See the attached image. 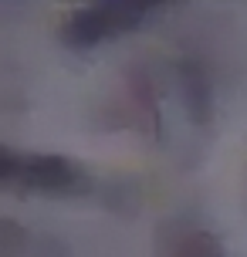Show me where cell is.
<instances>
[{
    "label": "cell",
    "mask_w": 247,
    "mask_h": 257,
    "mask_svg": "<svg viewBox=\"0 0 247 257\" xmlns=\"http://www.w3.org/2000/svg\"><path fill=\"white\" fill-rule=\"evenodd\" d=\"M156 4H139V0H105V4H88L68 17L61 38L75 48H91L108 38H118L132 27H139L149 17Z\"/></svg>",
    "instance_id": "obj_1"
},
{
    "label": "cell",
    "mask_w": 247,
    "mask_h": 257,
    "mask_svg": "<svg viewBox=\"0 0 247 257\" xmlns=\"http://www.w3.org/2000/svg\"><path fill=\"white\" fill-rule=\"evenodd\" d=\"M196 257H207V254H196Z\"/></svg>",
    "instance_id": "obj_2"
}]
</instances>
